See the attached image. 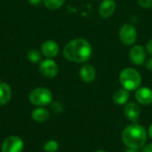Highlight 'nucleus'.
Masks as SVG:
<instances>
[{
    "instance_id": "1",
    "label": "nucleus",
    "mask_w": 152,
    "mask_h": 152,
    "mask_svg": "<svg viewBox=\"0 0 152 152\" xmlns=\"http://www.w3.org/2000/svg\"><path fill=\"white\" fill-rule=\"evenodd\" d=\"M92 53L93 49L90 43L84 38H76L71 40L63 49L64 57L68 61L76 63L87 61L91 58Z\"/></svg>"
},
{
    "instance_id": "2",
    "label": "nucleus",
    "mask_w": 152,
    "mask_h": 152,
    "mask_svg": "<svg viewBox=\"0 0 152 152\" xmlns=\"http://www.w3.org/2000/svg\"><path fill=\"white\" fill-rule=\"evenodd\" d=\"M148 133L146 129L138 123H132L124 128L121 134L123 143L129 149L141 150L147 142Z\"/></svg>"
},
{
    "instance_id": "3",
    "label": "nucleus",
    "mask_w": 152,
    "mask_h": 152,
    "mask_svg": "<svg viewBox=\"0 0 152 152\" xmlns=\"http://www.w3.org/2000/svg\"><path fill=\"white\" fill-rule=\"evenodd\" d=\"M119 81L123 88L127 91H136L142 85V76L136 69L126 68L121 71Z\"/></svg>"
},
{
    "instance_id": "4",
    "label": "nucleus",
    "mask_w": 152,
    "mask_h": 152,
    "mask_svg": "<svg viewBox=\"0 0 152 152\" xmlns=\"http://www.w3.org/2000/svg\"><path fill=\"white\" fill-rule=\"evenodd\" d=\"M30 102L37 107H44L53 102V94L46 87H37L29 94Z\"/></svg>"
},
{
    "instance_id": "5",
    "label": "nucleus",
    "mask_w": 152,
    "mask_h": 152,
    "mask_svg": "<svg viewBox=\"0 0 152 152\" xmlns=\"http://www.w3.org/2000/svg\"><path fill=\"white\" fill-rule=\"evenodd\" d=\"M24 149V142L22 139L17 135H11L7 137L2 143V152H22Z\"/></svg>"
},
{
    "instance_id": "6",
    "label": "nucleus",
    "mask_w": 152,
    "mask_h": 152,
    "mask_svg": "<svg viewBox=\"0 0 152 152\" xmlns=\"http://www.w3.org/2000/svg\"><path fill=\"white\" fill-rule=\"evenodd\" d=\"M137 31L136 28L130 25L126 24L120 28L119 37L121 42L126 45H133L137 40Z\"/></svg>"
},
{
    "instance_id": "7",
    "label": "nucleus",
    "mask_w": 152,
    "mask_h": 152,
    "mask_svg": "<svg viewBox=\"0 0 152 152\" xmlns=\"http://www.w3.org/2000/svg\"><path fill=\"white\" fill-rule=\"evenodd\" d=\"M39 71L43 77L46 78H53L59 73V67L52 59H46L40 62Z\"/></svg>"
},
{
    "instance_id": "8",
    "label": "nucleus",
    "mask_w": 152,
    "mask_h": 152,
    "mask_svg": "<svg viewBox=\"0 0 152 152\" xmlns=\"http://www.w3.org/2000/svg\"><path fill=\"white\" fill-rule=\"evenodd\" d=\"M124 114L129 121L132 123H137L141 115V108L138 103L128 102L124 107Z\"/></svg>"
},
{
    "instance_id": "9",
    "label": "nucleus",
    "mask_w": 152,
    "mask_h": 152,
    "mask_svg": "<svg viewBox=\"0 0 152 152\" xmlns=\"http://www.w3.org/2000/svg\"><path fill=\"white\" fill-rule=\"evenodd\" d=\"M136 102L144 106H148L152 103V90L149 87H139L135 91Z\"/></svg>"
},
{
    "instance_id": "10",
    "label": "nucleus",
    "mask_w": 152,
    "mask_h": 152,
    "mask_svg": "<svg viewBox=\"0 0 152 152\" xmlns=\"http://www.w3.org/2000/svg\"><path fill=\"white\" fill-rule=\"evenodd\" d=\"M130 60L135 64V65H142L145 62L146 60V51L142 45H135L134 46L130 53H129Z\"/></svg>"
},
{
    "instance_id": "11",
    "label": "nucleus",
    "mask_w": 152,
    "mask_h": 152,
    "mask_svg": "<svg viewBox=\"0 0 152 152\" xmlns=\"http://www.w3.org/2000/svg\"><path fill=\"white\" fill-rule=\"evenodd\" d=\"M41 50H42V53L45 57H47L48 59H52L58 55L60 47L56 42L53 40H47L42 44Z\"/></svg>"
},
{
    "instance_id": "12",
    "label": "nucleus",
    "mask_w": 152,
    "mask_h": 152,
    "mask_svg": "<svg viewBox=\"0 0 152 152\" xmlns=\"http://www.w3.org/2000/svg\"><path fill=\"white\" fill-rule=\"evenodd\" d=\"M79 76L81 80L85 83H92L96 77L95 68L90 64H85L80 69Z\"/></svg>"
},
{
    "instance_id": "13",
    "label": "nucleus",
    "mask_w": 152,
    "mask_h": 152,
    "mask_svg": "<svg viewBox=\"0 0 152 152\" xmlns=\"http://www.w3.org/2000/svg\"><path fill=\"white\" fill-rule=\"evenodd\" d=\"M116 10V2L114 0H103L99 8L100 15L103 18L110 17Z\"/></svg>"
},
{
    "instance_id": "14",
    "label": "nucleus",
    "mask_w": 152,
    "mask_h": 152,
    "mask_svg": "<svg viewBox=\"0 0 152 152\" xmlns=\"http://www.w3.org/2000/svg\"><path fill=\"white\" fill-rule=\"evenodd\" d=\"M130 98L129 91L125 88L116 91L113 94V102L117 105H126Z\"/></svg>"
},
{
    "instance_id": "15",
    "label": "nucleus",
    "mask_w": 152,
    "mask_h": 152,
    "mask_svg": "<svg viewBox=\"0 0 152 152\" xmlns=\"http://www.w3.org/2000/svg\"><path fill=\"white\" fill-rule=\"evenodd\" d=\"M12 97V89L6 83H0V106L6 105Z\"/></svg>"
},
{
    "instance_id": "16",
    "label": "nucleus",
    "mask_w": 152,
    "mask_h": 152,
    "mask_svg": "<svg viewBox=\"0 0 152 152\" xmlns=\"http://www.w3.org/2000/svg\"><path fill=\"white\" fill-rule=\"evenodd\" d=\"M31 117H32V119L37 122H45L49 118L50 112L48 110L43 107H38L32 111Z\"/></svg>"
},
{
    "instance_id": "17",
    "label": "nucleus",
    "mask_w": 152,
    "mask_h": 152,
    "mask_svg": "<svg viewBox=\"0 0 152 152\" xmlns=\"http://www.w3.org/2000/svg\"><path fill=\"white\" fill-rule=\"evenodd\" d=\"M43 3L47 9L57 10L63 5L65 0H43Z\"/></svg>"
},
{
    "instance_id": "18",
    "label": "nucleus",
    "mask_w": 152,
    "mask_h": 152,
    "mask_svg": "<svg viewBox=\"0 0 152 152\" xmlns=\"http://www.w3.org/2000/svg\"><path fill=\"white\" fill-rule=\"evenodd\" d=\"M27 57H28V61L32 63L40 62L41 59H42V55H41L40 52H38L36 49H30L27 53Z\"/></svg>"
},
{
    "instance_id": "19",
    "label": "nucleus",
    "mask_w": 152,
    "mask_h": 152,
    "mask_svg": "<svg viewBox=\"0 0 152 152\" xmlns=\"http://www.w3.org/2000/svg\"><path fill=\"white\" fill-rule=\"evenodd\" d=\"M58 149H59V143L54 140H50L46 142L43 146V150L45 152H56Z\"/></svg>"
},
{
    "instance_id": "20",
    "label": "nucleus",
    "mask_w": 152,
    "mask_h": 152,
    "mask_svg": "<svg viewBox=\"0 0 152 152\" xmlns=\"http://www.w3.org/2000/svg\"><path fill=\"white\" fill-rule=\"evenodd\" d=\"M51 110L57 114H60L63 111V105L61 104V102L59 101H55V102H51Z\"/></svg>"
},
{
    "instance_id": "21",
    "label": "nucleus",
    "mask_w": 152,
    "mask_h": 152,
    "mask_svg": "<svg viewBox=\"0 0 152 152\" xmlns=\"http://www.w3.org/2000/svg\"><path fill=\"white\" fill-rule=\"evenodd\" d=\"M137 2L143 8H152V0H137Z\"/></svg>"
},
{
    "instance_id": "22",
    "label": "nucleus",
    "mask_w": 152,
    "mask_h": 152,
    "mask_svg": "<svg viewBox=\"0 0 152 152\" xmlns=\"http://www.w3.org/2000/svg\"><path fill=\"white\" fill-rule=\"evenodd\" d=\"M140 152H152V142L149 144H145L142 149Z\"/></svg>"
},
{
    "instance_id": "23",
    "label": "nucleus",
    "mask_w": 152,
    "mask_h": 152,
    "mask_svg": "<svg viewBox=\"0 0 152 152\" xmlns=\"http://www.w3.org/2000/svg\"><path fill=\"white\" fill-rule=\"evenodd\" d=\"M146 49H147V51H148V52H149V53H150L152 55V39L148 42L147 46H146Z\"/></svg>"
},
{
    "instance_id": "24",
    "label": "nucleus",
    "mask_w": 152,
    "mask_h": 152,
    "mask_svg": "<svg viewBox=\"0 0 152 152\" xmlns=\"http://www.w3.org/2000/svg\"><path fill=\"white\" fill-rule=\"evenodd\" d=\"M145 65H146V68H147L148 69H150V70H152V58L149 59V60H148V61H146Z\"/></svg>"
},
{
    "instance_id": "25",
    "label": "nucleus",
    "mask_w": 152,
    "mask_h": 152,
    "mask_svg": "<svg viewBox=\"0 0 152 152\" xmlns=\"http://www.w3.org/2000/svg\"><path fill=\"white\" fill-rule=\"evenodd\" d=\"M42 1H43V0H28V2H29L31 4H33V5H37V4H39Z\"/></svg>"
},
{
    "instance_id": "26",
    "label": "nucleus",
    "mask_w": 152,
    "mask_h": 152,
    "mask_svg": "<svg viewBox=\"0 0 152 152\" xmlns=\"http://www.w3.org/2000/svg\"><path fill=\"white\" fill-rule=\"evenodd\" d=\"M147 133H148V135L150 136V138H151L152 139V124L150 126V127H149Z\"/></svg>"
},
{
    "instance_id": "27",
    "label": "nucleus",
    "mask_w": 152,
    "mask_h": 152,
    "mask_svg": "<svg viewBox=\"0 0 152 152\" xmlns=\"http://www.w3.org/2000/svg\"><path fill=\"white\" fill-rule=\"evenodd\" d=\"M125 152H140L139 151V150H135V149H129V148H127Z\"/></svg>"
},
{
    "instance_id": "28",
    "label": "nucleus",
    "mask_w": 152,
    "mask_h": 152,
    "mask_svg": "<svg viewBox=\"0 0 152 152\" xmlns=\"http://www.w3.org/2000/svg\"><path fill=\"white\" fill-rule=\"evenodd\" d=\"M94 152H107L106 151H103V150H98V151H96Z\"/></svg>"
}]
</instances>
